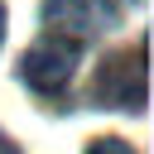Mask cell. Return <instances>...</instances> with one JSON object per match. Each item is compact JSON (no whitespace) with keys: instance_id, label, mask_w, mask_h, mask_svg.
<instances>
[{"instance_id":"cell-1","label":"cell","mask_w":154,"mask_h":154,"mask_svg":"<svg viewBox=\"0 0 154 154\" xmlns=\"http://www.w3.org/2000/svg\"><path fill=\"white\" fill-rule=\"evenodd\" d=\"M144 53H149V43H140L135 58H130V53H111V58L96 67V77H91L96 106H111V111H144V96H149Z\"/></svg>"},{"instance_id":"cell-2","label":"cell","mask_w":154,"mask_h":154,"mask_svg":"<svg viewBox=\"0 0 154 154\" xmlns=\"http://www.w3.org/2000/svg\"><path fill=\"white\" fill-rule=\"evenodd\" d=\"M43 24H48L58 38L87 43V38L111 34V29L120 24V5H116V0H48V5H43Z\"/></svg>"},{"instance_id":"cell-3","label":"cell","mask_w":154,"mask_h":154,"mask_svg":"<svg viewBox=\"0 0 154 154\" xmlns=\"http://www.w3.org/2000/svg\"><path fill=\"white\" fill-rule=\"evenodd\" d=\"M77 72V43L72 38H43L34 43L24 58H19V77L34 87V91H63Z\"/></svg>"},{"instance_id":"cell-4","label":"cell","mask_w":154,"mask_h":154,"mask_svg":"<svg viewBox=\"0 0 154 154\" xmlns=\"http://www.w3.org/2000/svg\"><path fill=\"white\" fill-rule=\"evenodd\" d=\"M87 154H135L125 140H116V135H106V140H91L87 144Z\"/></svg>"},{"instance_id":"cell-5","label":"cell","mask_w":154,"mask_h":154,"mask_svg":"<svg viewBox=\"0 0 154 154\" xmlns=\"http://www.w3.org/2000/svg\"><path fill=\"white\" fill-rule=\"evenodd\" d=\"M0 154H19V149H14V144H5V140H0Z\"/></svg>"},{"instance_id":"cell-6","label":"cell","mask_w":154,"mask_h":154,"mask_svg":"<svg viewBox=\"0 0 154 154\" xmlns=\"http://www.w3.org/2000/svg\"><path fill=\"white\" fill-rule=\"evenodd\" d=\"M0 43H5V5H0Z\"/></svg>"}]
</instances>
